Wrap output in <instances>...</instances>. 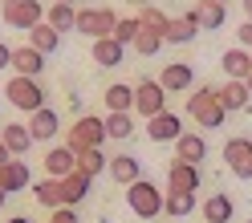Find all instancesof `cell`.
<instances>
[{
	"instance_id": "obj_15",
	"label": "cell",
	"mask_w": 252,
	"mask_h": 223,
	"mask_svg": "<svg viewBox=\"0 0 252 223\" xmlns=\"http://www.w3.org/2000/svg\"><path fill=\"white\" fill-rule=\"evenodd\" d=\"M45 170H49V179H65V174L77 170V154L61 142V146H49L45 150Z\"/></svg>"
},
{
	"instance_id": "obj_25",
	"label": "cell",
	"mask_w": 252,
	"mask_h": 223,
	"mask_svg": "<svg viewBox=\"0 0 252 223\" xmlns=\"http://www.w3.org/2000/svg\"><path fill=\"white\" fill-rule=\"evenodd\" d=\"M195 33H199L195 17H191V12H183V17H171L167 37H163V41H171V45H191V41H195Z\"/></svg>"
},
{
	"instance_id": "obj_39",
	"label": "cell",
	"mask_w": 252,
	"mask_h": 223,
	"mask_svg": "<svg viewBox=\"0 0 252 223\" xmlns=\"http://www.w3.org/2000/svg\"><path fill=\"white\" fill-rule=\"evenodd\" d=\"M244 4V21H252V0H240Z\"/></svg>"
},
{
	"instance_id": "obj_38",
	"label": "cell",
	"mask_w": 252,
	"mask_h": 223,
	"mask_svg": "<svg viewBox=\"0 0 252 223\" xmlns=\"http://www.w3.org/2000/svg\"><path fill=\"white\" fill-rule=\"evenodd\" d=\"M4 163H12V154H8V146H4V142H0V167H4Z\"/></svg>"
},
{
	"instance_id": "obj_19",
	"label": "cell",
	"mask_w": 252,
	"mask_h": 223,
	"mask_svg": "<svg viewBox=\"0 0 252 223\" xmlns=\"http://www.w3.org/2000/svg\"><path fill=\"white\" fill-rule=\"evenodd\" d=\"M175 158L179 163H191V167H199L203 158H208V142H203V134H179V142H175Z\"/></svg>"
},
{
	"instance_id": "obj_32",
	"label": "cell",
	"mask_w": 252,
	"mask_h": 223,
	"mask_svg": "<svg viewBox=\"0 0 252 223\" xmlns=\"http://www.w3.org/2000/svg\"><path fill=\"white\" fill-rule=\"evenodd\" d=\"M163 45H167V41H163L159 33H151V28H138V37H134V45H130V49H134L138 57H155V53L163 49Z\"/></svg>"
},
{
	"instance_id": "obj_12",
	"label": "cell",
	"mask_w": 252,
	"mask_h": 223,
	"mask_svg": "<svg viewBox=\"0 0 252 223\" xmlns=\"http://www.w3.org/2000/svg\"><path fill=\"white\" fill-rule=\"evenodd\" d=\"M199 183H203L199 167L171 158V167H167V191H191V195H195V191H199Z\"/></svg>"
},
{
	"instance_id": "obj_43",
	"label": "cell",
	"mask_w": 252,
	"mask_h": 223,
	"mask_svg": "<svg viewBox=\"0 0 252 223\" xmlns=\"http://www.w3.org/2000/svg\"><path fill=\"white\" fill-rule=\"evenodd\" d=\"M4 203H8V195H4V191H0V207H4Z\"/></svg>"
},
{
	"instance_id": "obj_24",
	"label": "cell",
	"mask_w": 252,
	"mask_h": 223,
	"mask_svg": "<svg viewBox=\"0 0 252 223\" xmlns=\"http://www.w3.org/2000/svg\"><path fill=\"white\" fill-rule=\"evenodd\" d=\"M106 106H110V114H130L134 110V85H126V82H114V85H106Z\"/></svg>"
},
{
	"instance_id": "obj_9",
	"label": "cell",
	"mask_w": 252,
	"mask_h": 223,
	"mask_svg": "<svg viewBox=\"0 0 252 223\" xmlns=\"http://www.w3.org/2000/svg\"><path fill=\"white\" fill-rule=\"evenodd\" d=\"M224 163H228V170L236 174V179L252 183V138H244V134L228 138L224 142Z\"/></svg>"
},
{
	"instance_id": "obj_17",
	"label": "cell",
	"mask_w": 252,
	"mask_h": 223,
	"mask_svg": "<svg viewBox=\"0 0 252 223\" xmlns=\"http://www.w3.org/2000/svg\"><path fill=\"white\" fill-rule=\"evenodd\" d=\"M191 17H195L199 28H224V21H228V4H224V0H195Z\"/></svg>"
},
{
	"instance_id": "obj_27",
	"label": "cell",
	"mask_w": 252,
	"mask_h": 223,
	"mask_svg": "<svg viewBox=\"0 0 252 223\" xmlns=\"http://www.w3.org/2000/svg\"><path fill=\"white\" fill-rule=\"evenodd\" d=\"M163 211H167L171 219H187V215L195 211V195H191V191H167Z\"/></svg>"
},
{
	"instance_id": "obj_2",
	"label": "cell",
	"mask_w": 252,
	"mask_h": 223,
	"mask_svg": "<svg viewBox=\"0 0 252 223\" xmlns=\"http://www.w3.org/2000/svg\"><path fill=\"white\" fill-rule=\"evenodd\" d=\"M187 118L195 126H203V130H220V126H224L228 114H224V106H220L216 85H195L187 93Z\"/></svg>"
},
{
	"instance_id": "obj_1",
	"label": "cell",
	"mask_w": 252,
	"mask_h": 223,
	"mask_svg": "<svg viewBox=\"0 0 252 223\" xmlns=\"http://www.w3.org/2000/svg\"><path fill=\"white\" fill-rule=\"evenodd\" d=\"M94 179H86V174H65V179H41L33 183V199L41 207H49V211H57V207H77L86 195H90Z\"/></svg>"
},
{
	"instance_id": "obj_34",
	"label": "cell",
	"mask_w": 252,
	"mask_h": 223,
	"mask_svg": "<svg viewBox=\"0 0 252 223\" xmlns=\"http://www.w3.org/2000/svg\"><path fill=\"white\" fill-rule=\"evenodd\" d=\"M138 28H143V21H138V17H122V21L114 25V41H118L122 49H126V45H134V37H138Z\"/></svg>"
},
{
	"instance_id": "obj_8",
	"label": "cell",
	"mask_w": 252,
	"mask_h": 223,
	"mask_svg": "<svg viewBox=\"0 0 252 223\" xmlns=\"http://www.w3.org/2000/svg\"><path fill=\"white\" fill-rule=\"evenodd\" d=\"M134 110H138L147 122L167 110V89L159 85V77H143V82L134 85Z\"/></svg>"
},
{
	"instance_id": "obj_7",
	"label": "cell",
	"mask_w": 252,
	"mask_h": 223,
	"mask_svg": "<svg viewBox=\"0 0 252 223\" xmlns=\"http://www.w3.org/2000/svg\"><path fill=\"white\" fill-rule=\"evenodd\" d=\"M114 25H118V17H114V8H86V12H77V33L82 37H90V41H106V37H114Z\"/></svg>"
},
{
	"instance_id": "obj_11",
	"label": "cell",
	"mask_w": 252,
	"mask_h": 223,
	"mask_svg": "<svg viewBox=\"0 0 252 223\" xmlns=\"http://www.w3.org/2000/svg\"><path fill=\"white\" fill-rule=\"evenodd\" d=\"M159 85H163L167 93H187V89L195 85V73H191L187 61H167L163 73H159Z\"/></svg>"
},
{
	"instance_id": "obj_33",
	"label": "cell",
	"mask_w": 252,
	"mask_h": 223,
	"mask_svg": "<svg viewBox=\"0 0 252 223\" xmlns=\"http://www.w3.org/2000/svg\"><path fill=\"white\" fill-rule=\"evenodd\" d=\"M130 134H134V118L130 114H110L106 118V138H118L122 142V138H130Z\"/></svg>"
},
{
	"instance_id": "obj_18",
	"label": "cell",
	"mask_w": 252,
	"mask_h": 223,
	"mask_svg": "<svg viewBox=\"0 0 252 223\" xmlns=\"http://www.w3.org/2000/svg\"><path fill=\"white\" fill-rule=\"evenodd\" d=\"M220 69L228 73V82H248V73H252V53L248 49H228L224 57H220Z\"/></svg>"
},
{
	"instance_id": "obj_20",
	"label": "cell",
	"mask_w": 252,
	"mask_h": 223,
	"mask_svg": "<svg viewBox=\"0 0 252 223\" xmlns=\"http://www.w3.org/2000/svg\"><path fill=\"white\" fill-rule=\"evenodd\" d=\"M0 142L8 146V154H12V158H25V154H29V146H33V134H29V126L8 122L4 130H0Z\"/></svg>"
},
{
	"instance_id": "obj_26",
	"label": "cell",
	"mask_w": 252,
	"mask_h": 223,
	"mask_svg": "<svg viewBox=\"0 0 252 223\" xmlns=\"http://www.w3.org/2000/svg\"><path fill=\"white\" fill-rule=\"evenodd\" d=\"M90 61H98L102 69H114V65H122V45H118L114 37H106V41H94Z\"/></svg>"
},
{
	"instance_id": "obj_14",
	"label": "cell",
	"mask_w": 252,
	"mask_h": 223,
	"mask_svg": "<svg viewBox=\"0 0 252 223\" xmlns=\"http://www.w3.org/2000/svg\"><path fill=\"white\" fill-rule=\"evenodd\" d=\"M25 187H33V174H29V163H25V158H12V163L0 167V191H4V195L25 191Z\"/></svg>"
},
{
	"instance_id": "obj_4",
	"label": "cell",
	"mask_w": 252,
	"mask_h": 223,
	"mask_svg": "<svg viewBox=\"0 0 252 223\" xmlns=\"http://www.w3.org/2000/svg\"><path fill=\"white\" fill-rule=\"evenodd\" d=\"M163 199H167V191H159L151 179H138L126 187V207L138 215V219H155L163 211Z\"/></svg>"
},
{
	"instance_id": "obj_10",
	"label": "cell",
	"mask_w": 252,
	"mask_h": 223,
	"mask_svg": "<svg viewBox=\"0 0 252 223\" xmlns=\"http://www.w3.org/2000/svg\"><path fill=\"white\" fill-rule=\"evenodd\" d=\"M179 134H183V118L171 114V110H163V114H155V118L147 122V138H151V142H171V146H175Z\"/></svg>"
},
{
	"instance_id": "obj_45",
	"label": "cell",
	"mask_w": 252,
	"mask_h": 223,
	"mask_svg": "<svg viewBox=\"0 0 252 223\" xmlns=\"http://www.w3.org/2000/svg\"><path fill=\"white\" fill-rule=\"evenodd\" d=\"M0 4H17V0H0Z\"/></svg>"
},
{
	"instance_id": "obj_28",
	"label": "cell",
	"mask_w": 252,
	"mask_h": 223,
	"mask_svg": "<svg viewBox=\"0 0 252 223\" xmlns=\"http://www.w3.org/2000/svg\"><path fill=\"white\" fill-rule=\"evenodd\" d=\"M29 45H33L41 57H49V53L61 49V33H57V28H49V25H37L33 33H29Z\"/></svg>"
},
{
	"instance_id": "obj_23",
	"label": "cell",
	"mask_w": 252,
	"mask_h": 223,
	"mask_svg": "<svg viewBox=\"0 0 252 223\" xmlns=\"http://www.w3.org/2000/svg\"><path fill=\"white\" fill-rule=\"evenodd\" d=\"M232 215H236V203L224 191H216L212 199H203V223H232Z\"/></svg>"
},
{
	"instance_id": "obj_35",
	"label": "cell",
	"mask_w": 252,
	"mask_h": 223,
	"mask_svg": "<svg viewBox=\"0 0 252 223\" xmlns=\"http://www.w3.org/2000/svg\"><path fill=\"white\" fill-rule=\"evenodd\" d=\"M49 223H82V219H77L73 207H57V211L49 215Z\"/></svg>"
},
{
	"instance_id": "obj_5",
	"label": "cell",
	"mask_w": 252,
	"mask_h": 223,
	"mask_svg": "<svg viewBox=\"0 0 252 223\" xmlns=\"http://www.w3.org/2000/svg\"><path fill=\"white\" fill-rule=\"evenodd\" d=\"M4 98H8V106L25 110V114H37V110H45V89H41L37 77H17V73H12L8 85H4Z\"/></svg>"
},
{
	"instance_id": "obj_29",
	"label": "cell",
	"mask_w": 252,
	"mask_h": 223,
	"mask_svg": "<svg viewBox=\"0 0 252 223\" xmlns=\"http://www.w3.org/2000/svg\"><path fill=\"white\" fill-rule=\"evenodd\" d=\"M45 25L57 28V33L77 28V8H73V4H49V8H45Z\"/></svg>"
},
{
	"instance_id": "obj_31",
	"label": "cell",
	"mask_w": 252,
	"mask_h": 223,
	"mask_svg": "<svg viewBox=\"0 0 252 223\" xmlns=\"http://www.w3.org/2000/svg\"><path fill=\"white\" fill-rule=\"evenodd\" d=\"M138 21H143V28H151V33H159V37H167V25H171V17L163 8H155V4H147V8H138Z\"/></svg>"
},
{
	"instance_id": "obj_44",
	"label": "cell",
	"mask_w": 252,
	"mask_h": 223,
	"mask_svg": "<svg viewBox=\"0 0 252 223\" xmlns=\"http://www.w3.org/2000/svg\"><path fill=\"white\" fill-rule=\"evenodd\" d=\"M244 85H248V93H252V73H248V82H244Z\"/></svg>"
},
{
	"instance_id": "obj_42",
	"label": "cell",
	"mask_w": 252,
	"mask_h": 223,
	"mask_svg": "<svg viewBox=\"0 0 252 223\" xmlns=\"http://www.w3.org/2000/svg\"><path fill=\"white\" fill-rule=\"evenodd\" d=\"M53 4H77V0H53Z\"/></svg>"
},
{
	"instance_id": "obj_3",
	"label": "cell",
	"mask_w": 252,
	"mask_h": 223,
	"mask_svg": "<svg viewBox=\"0 0 252 223\" xmlns=\"http://www.w3.org/2000/svg\"><path fill=\"white\" fill-rule=\"evenodd\" d=\"M102 142H106V118H98V114H82V118H73V126H65V146L73 154L102 150Z\"/></svg>"
},
{
	"instance_id": "obj_6",
	"label": "cell",
	"mask_w": 252,
	"mask_h": 223,
	"mask_svg": "<svg viewBox=\"0 0 252 223\" xmlns=\"http://www.w3.org/2000/svg\"><path fill=\"white\" fill-rule=\"evenodd\" d=\"M8 28H21V33H33L37 25H45V4L41 0H17V4H4L0 8Z\"/></svg>"
},
{
	"instance_id": "obj_21",
	"label": "cell",
	"mask_w": 252,
	"mask_h": 223,
	"mask_svg": "<svg viewBox=\"0 0 252 223\" xmlns=\"http://www.w3.org/2000/svg\"><path fill=\"white\" fill-rule=\"evenodd\" d=\"M12 69H17V77H41L45 57L33 49V45H21V49H12Z\"/></svg>"
},
{
	"instance_id": "obj_13",
	"label": "cell",
	"mask_w": 252,
	"mask_h": 223,
	"mask_svg": "<svg viewBox=\"0 0 252 223\" xmlns=\"http://www.w3.org/2000/svg\"><path fill=\"white\" fill-rule=\"evenodd\" d=\"M61 130V114L53 106H45L37 110V114H29V134H33V142H53Z\"/></svg>"
},
{
	"instance_id": "obj_22",
	"label": "cell",
	"mask_w": 252,
	"mask_h": 223,
	"mask_svg": "<svg viewBox=\"0 0 252 223\" xmlns=\"http://www.w3.org/2000/svg\"><path fill=\"white\" fill-rule=\"evenodd\" d=\"M216 93H220V106H224V114L248 110V102H252V93H248V85H244V82H224Z\"/></svg>"
},
{
	"instance_id": "obj_37",
	"label": "cell",
	"mask_w": 252,
	"mask_h": 223,
	"mask_svg": "<svg viewBox=\"0 0 252 223\" xmlns=\"http://www.w3.org/2000/svg\"><path fill=\"white\" fill-rule=\"evenodd\" d=\"M8 65H12V49H8L4 41H0V69H8Z\"/></svg>"
},
{
	"instance_id": "obj_41",
	"label": "cell",
	"mask_w": 252,
	"mask_h": 223,
	"mask_svg": "<svg viewBox=\"0 0 252 223\" xmlns=\"http://www.w3.org/2000/svg\"><path fill=\"white\" fill-rule=\"evenodd\" d=\"M126 4H134V8H147V0H126Z\"/></svg>"
},
{
	"instance_id": "obj_16",
	"label": "cell",
	"mask_w": 252,
	"mask_h": 223,
	"mask_svg": "<svg viewBox=\"0 0 252 223\" xmlns=\"http://www.w3.org/2000/svg\"><path fill=\"white\" fill-rule=\"evenodd\" d=\"M106 170H110V179H114L118 187H130V183L143 179V167H138L134 154H114V158L106 163Z\"/></svg>"
},
{
	"instance_id": "obj_40",
	"label": "cell",
	"mask_w": 252,
	"mask_h": 223,
	"mask_svg": "<svg viewBox=\"0 0 252 223\" xmlns=\"http://www.w3.org/2000/svg\"><path fill=\"white\" fill-rule=\"evenodd\" d=\"M8 223H33V219H29V215H17V219H8Z\"/></svg>"
},
{
	"instance_id": "obj_30",
	"label": "cell",
	"mask_w": 252,
	"mask_h": 223,
	"mask_svg": "<svg viewBox=\"0 0 252 223\" xmlns=\"http://www.w3.org/2000/svg\"><path fill=\"white\" fill-rule=\"evenodd\" d=\"M106 163H110V158H106L102 150H82V154H77V174H86V179H98V174L106 170Z\"/></svg>"
},
{
	"instance_id": "obj_36",
	"label": "cell",
	"mask_w": 252,
	"mask_h": 223,
	"mask_svg": "<svg viewBox=\"0 0 252 223\" xmlns=\"http://www.w3.org/2000/svg\"><path fill=\"white\" fill-rule=\"evenodd\" d=\"M236 41H240V49H248V53H252V21H244L240 28H236Z\"/></svg>"
}]
</instances>
